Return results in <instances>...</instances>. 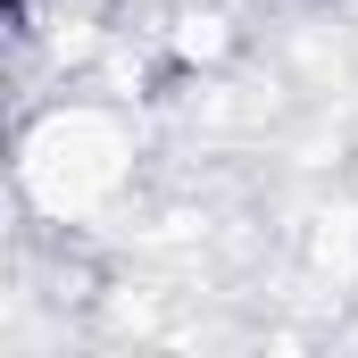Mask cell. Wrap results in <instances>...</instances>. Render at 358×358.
<instances>
[{
  "mask_svg": "<svg viewBox=\"0 0 358 358\" xmlns=\"http://www.w3.org/2000/svg\"><path fill=\"white\" fill-rule=\"evenodd\" d=\"M34 8H42V0H8V17H17V25H25V17H34Z\"/></svg>",
  "mask_w": 358,
  "mask_h": 358,
  "instance_id": "cell-1",
  "label": "cell"
}]
</instances>
